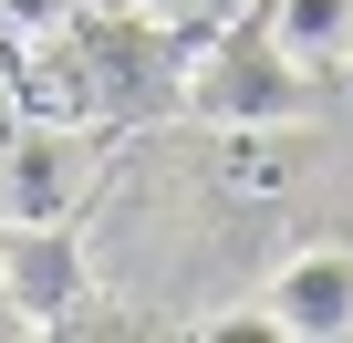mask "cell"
Listing matches in <instances>:
<instances>
[{
  "label": "cell",
  "mask_w": 353,
  "mask_h": 343,
  "mask_svg": "<svg viewBox=\"0 0 353 343\" xmlns=\"http://www.w3.org/2000/svg\"><path fill=\"white\" fill-rule=\"evenodd\" d=\"M176 42L166 21L145 11H94L73 0V21H52L21 63V94L42 115H83V125H135V115H166L176 104Z\"/></svg>",
  "instance_id": "obj_1"
},
{
  "label": "cell",
  "mask_w": 353,
  "mask_h": 343,
  "mask_svg": "<svg viewBox=\"0 0 353 343\" xmlns=\"http://www.w3.org/2000/svg\"><path fill=\"white\" fill-rule=\"evenodd\" d=\"M322 104H332V84H312L250 11L219 21V42L188 63V84H176V115L229 125V135H270V125H301V115H322Z\"/></svg>",
  "instance_id": "obj_2"
},
{
  "label": "cell",
  "mask_w": 353,
  "mask_h": 343,
  "mask_svg": "<svg viewBox=\"0 0 353 343\" xmlns=\"http://www.w3.org/2000/svg\"><path fill=\"white\" fill-rule=\"evenodd\" d=\"M104 146L114 125H83V115L0 125V219H73L104 177Z\"/></svg>",
  "instance_id": "obj_3"
},
{
  "label": "cell",
  "mask_w": 353,
  "mask_h": 343,
  "mask_svg": "<svg viewBox=\"0 0 353 343\" xmlns=\"http://www.w3.org/2000/svg\"><path fill=\"white\" fill-rule=\"evenodd\" d=\"M0 281H11L32 333H73V302H83L73 219H0Z\"/></svg>",
  "instance_id": "obj_4"
},
{
  "label": "cell",
  "mask_w": 353,
  "mask_h": 343,
  "mask_svg": "<svg viewBox=\"0 0 353 343\" xmlns=\"http://www.w3.org/2000/svg\"><path fill=\"white\" fill-rule=\"evenodd\" d=\"M260 333L343 343V333H353V250H312V260H291V271L260 291Z\"/></svg>",
  "instance_id": "obj_5"
},
{
  "label": "cell",
  "mask_w": 353,
  "mask_h": 343,
  "mask_svg": "<svg viewBox=\"0 0 353 343\" xmlns=\"http://www.w3.org/2000/svg\"><path fill=\"white\" fill-rule=\"evenodd\" d=\"M260 32H270L312 84H343V73H353V0H270Z\"/></svg>",
  "instance_id": "obj_6"
},
{
  "label": "cell",
  "mask_w": 353,
  "mask_h": 343,
  "mask_svg": "<svg viewBox=\"0 0 353 343\" xmlns=\"http://www.w3.org/2000/svg\"><path fill=\"white\" fill-rule=\"evenodd\" d=\"M145 21H166V32H219V21H239L250 0H135Z\"/></svg>",
  "instance_id": "obj_7"
},
{
  "label": "cell",
  "mask_w": 353,
  "mask_h": 343,
  "mask_svg": "<svg viewBox=\"0 0 353 343\" xmlns=\"http://www.w3.org/2000/svg\"><path fill=\"white\" fill-rule=\"evenodd\" d=\"M32 322H21V302H11V281H0V343H21Z\"/></svg>",
  "instance_id": "obj_8"
}]
</instances>
